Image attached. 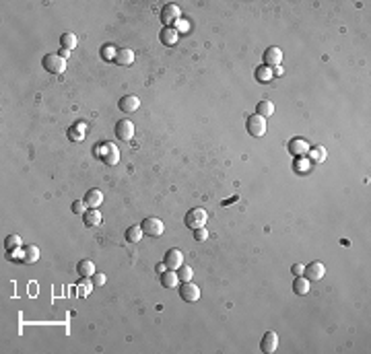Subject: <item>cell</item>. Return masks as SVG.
Wrapping results in <instances>:
<instances>
[{"mask_svg":"<svg viewBox=\"0 0 371 354\" xmlns=\"http://www.w3.org/2000/svg\"><path fill=\"white\" fill-rule=\"evenodd\" d=\"M37 257H39V249L35 245H23V262L25 264L37 262Z\"/></svg>","mask_w":371,"mask_h":354,"instance_id":"603a6c76","label":"cell"},{"mask_svg":"<svg viewBox=\"0 0 371 354\" xmlns=\"http://www.w3.org/2000/svg\"><path fill=\"white\" fill-rule=\"evenodd\" d=\"M21 237L19 235H8L6 239H4V245H6V249L8 252H13V249H17V247H21Z\"/></svg>","mask_w":371,"mask_h":354,"instance_id":"83f0119b","label":"cell"},{"mask_svg":"<svg viewBox=\"0 0 371 354\" xmlns=\"http://www.w3.org/2000/svg\"><path fill=\"white\" fill-rule=\"evenodd\" d=\"M91 280H93L95 287H101V284H106V276H103V274H93Z\"/></svg>","mask_w":371,"mask_h":354,"instance_id":"d6a6232c","label":"cell"},{"mask_svg":"<svg viewBox=\"0 0 371 354\" xmlns=\"http://www.w3.org/2000/svg\"><path fill=\"white\" fill-rule=\"evenodd\" d=\"M256 114L258 116H262V118H270L272 114H274V105H272V101H268V99H264V101H260L256 105Z\"/></svg>","mask_w":371,"mask_h":354,"instance_id":"cb8c5ba5","label":"cell"},{"mask_svg":"<svg viewBox=\"0 0 371 354\" xmlns=\"http://www.w3.org/2000/svg\"><path fill=\"white\" fill-rule=\"evenodd\" d=\"M326 274V268L322 262H309L305 268H303V276L307 280H322Z\"/></svg>","mask_w":371,"mask_h":354,"instance_id":"9c48e42d","label":"cell"},{"mask_svg":"<svg viewBox=\"0 0 371 354\" xmlns=\"http://www.w3.org/2000/svg\"><path fill=\"white\" fill-rule=\"evenodd\" d=\"M114 62L120 64V66H130V64L134 62V51H132L130 48H120V50H116Z\"/></svg>","mask_w":371,"mask_h":354,"instance_id":"5bb4252c","label":"cell"},{"mask_svg":"<svg viewBox=\"0 0 371 354\" xmlns=\"http://www.w3.org/2000/svg\"><path fill=\"white\" fill-rule=\"evenodd\" d=\"M179 297H182V301H186V303H196V301L200 299V288H198L192 280H188L179 287Z\"/></svg>","mask_w":371,"mask_h":354,"instance_id":"8992f818","label":"cell"},{"mask_svg":"<svg viewBox=\"0 0 371 354\" xmlns=\"http://www.w3.org/2000/svg\"><path fill=\"white\" fill-rule=\"evenodd\" d=\"M184 222H186V227L192 229V231L204 227V224H206V210H204V208H192V210H188Z\"/></svg>","mask_w":371,"mask_h":354,"instance_id":"7a4b0ae2","label":"cell"},{"mask_svg":"<svg viewBox=\"0 0 371 354\" xmlns=\"http://www.w3.org/2000/svg\"><path fill=\"white\" fill-rule=\"evenodd\" d=\"M262 62H264V66H279L281 62H283V50L281 48H277V46H272V48H268L264 51V56H262Z\"/></svg>","mask_w":371,"mask_h":354,"instance_id":"8fae6325","label":"cell"},{"mask_svg":"<svg viewBox=\"0 0 371 354\" xmlns=\"http://www.w3.org/2000/svg\"><path fill=\"white\" fill-rule=\"evenodd\" d=\"M279 346V334L277 332H266L262 336V342H260V350L264 354H272Z\"/></svg>","mask_w":371,"mask_h":354,"instance_id":"7c38bea8","label":"cell"},{"mask_svg":"<svg viewBox=\"0 0 371 354\" xmlns=\"http://www.w3.org/2000/svg\"><path fill=\"white\" fill-rule=\"evenodd\" d=\"M206 237H209V231H206L204 227H200V229H194V239L198 241V243H202V241H206Z\"/></svg>","mask_w":371,"mask_h":354,"instance_id":"f546056e","label":"cell"},{"mask_svg":"<svg viewBox=\"0 0 371 354\" xmlns=\"http://www.w3.org/2000/svg\"><path fill=\"white\" fill-rule=\"evenodd\" d=\"M293 292L295 295H307L309 292V280L305 276H295V280H293Z\"/></svg>","mask_w":371,"mask_h":354,"instance_id":"ffe728a7","label":"cell"},{"mask_svg":"<svg viewBox=\"0 0 371 354\" xmlns=\"http://www.w3.org/2000/svg\"><path fill=\"white\" fill-rule=\"evenodd\" d=\"M76 274H79L81 278H91L95 274V264L91 260H81L76 264Z\"/></svg>","mask_w":371,"mask_h":354,"instance_id":"d6986e66","label":"cell"},{"mask_svg":"<svg viewBox=\"0 0 371 354\" xmlns=\"http://www.w3.org/2000/svg\"><path fill=\"white\" fill-rule=\"evenodd\" d=\"M60 46H62V50H68V51L74 50L76 48V35L71 31L62 33V35H60Z\"/></svg>","mask_w":371,"mask_h":354,"instance_id":"d4e9b609","label":"cell"},{"mask_svg":"<svg viewBox=\"0 0 371 354\" xmlns=\"http://www.w3.org/2000/svg\"><path fill=\"white\" fill-rule=\"evenodd\" d=\"M176 31H188V23L177 21V27H176Z\"/></svg>","mask_w":371,"mask_h":354,"instance_id":"e575fe53","label":"cell"},{"mask_svg":"<svg viewBox=\"0 0 371 354\" xmlns=\"http://www.w3.org/2000/svg\"><path fill=\"white\" fill-rule=\"evenodd\" d=\"M141 229L144 235H149V237H161L163 235V231H165V227H163V222L159 219H155V217H149V219H144L141 222Z\"/></svg>","mask_w":371,"mask_h":354,"instance_id":"277c9868","label":"cell"},{"mask_svg":"<svg viewBox=\"0 0 371 354\" xmlns=\"http://www.w3.org/2000/svg\"><path fill=\"white\" fill-rule=\"evenodd\" d=\"M83 202L87 204V208H99V204L103 202V192L97 189V187H93V189H89V192L85 194Z\"/></svg>","mask_w":371,"mask_h":354,"instance_id":"9a60e30c","label":"cell"},{"mask_svg":"<svg viewBox=\"0 0 371 354\" xmlns=\"http://www.w3.org/2000/svg\"><path fill=\"white\" fill-rule=\"evenodd\" d=\"M309 157H312V161L316 163H324L326 161V149L324 146H314V149H309Z\"/></svg>","mask_w":371,"mask_h":354,"instance_id":"4316f807","label":"cell"},{"mask_svg":"<svg viewBox=\"0 0 371 354\" xmlns=\"http://www.w3.org/2000/svg\"><path fill=\"white\" fill-rule=\"evenodd\" d=\"M307 151H309V144L303 140V138H293L289 142V152L293 157H301V154H305Z\"/></svg>","mask_w":371,"mask_h":354,"instance_id":"2e32d148","label":"cell"},{"mask_svg":"<svg viewBox=\"0 0 371 354\" xmlns=\"http://www.w3.org/2000/svg\"><path fill=\"white\" fill-rule=\"evenodd\" d=\"M114 132L122 142H128V140H132V136H134V124L130 119H120L114 128Z\"/></svg>","mask_w":371,"mask_h":354,"instance_id":"52a82bcc","label":"cell"},{"mask_svg":"<svg viewBox=\"0 0 371 354\" xmlns=\"http://www.w3.org/2000/svg\"><path fill=\"white\" fill-rule=\"evenodd\" d=\"M101 159L106 161V165H116V163L120 161L118 146L111 144V142H103V146H101Z\"/></svg>","mask_w":371,"mask_h":354,"instance_id":"30bf717a","label":"cell"},{"mask_svg":"<svg viewBox=\"0 0 371 354\" xmlns=\"http://www.w3.org/2000/svg\"><path fill=\"white\" fill-rule=\"evenodd\" d=\"M142 235H144V233L141 229V224H132V227H128L126 233H124V237H126L128 243H139Z\"/></svg>","mask_w":371,"mask_h":354,"instance_id":"44dd1931","label":"cell"},{"mask_svg":"<svg viewBox=\"0 0 371 354\" xmlns=\"http://www.w3.org/2000/svg\"><path fill=\"white\" fill-rule=\"evenodd\" d=\"M41 64H44V68L50 74H62L66 70V60L60 54H46Z\"/></svg>","mask_w":371,"mask_h":354,"instance_id":"6da1fadb","label":"cell"},{"mask_svg":"<svg viewBox=\"0 0 371 354\" xmlns=\"http://www.w3.org/2000/svg\"><path fill=\"white\" fill-rule=\"evenodd\" d=\"M254 74H256V81H258V83H270V81H272V70H270L268 66H264V64L258 66Z\"/></svg>","mask_w":371,"mask_h":354,"instance_id":"484cf974","label":"cell"},{"mask_svg":"<svg viewBox=\"0 0 371 354\" xmlns=\"http://www.w3.org/2000/svg\"><path fill=\"white\" fill-rule=\"evenodd\" d=\"M246 128H247V134H249V136L260 138V136H264V132H266V118L258 116V114L249 116L247 122H246Z\"/></svg>","mask_w":371,"mask_h":354,"instance_id":"3957f363","label":"cell"},{"mask_svg":"<svg viewBox=\"0 0 371 354\" xmlns=\"http://www.w3.org/2000/svg\"><path fill=\"white\" fill-rule=\"evenodd\" d=\"M101 56H106L107 60H114L116 58V50L111 48V46H106V48L101 50Z\"/></svg>","mask_w":371,"mask_h":354,"instance_id":"1f68e13d","label":"cell"},{"mask_svg":"<svg viewBox=\"0 0 371 354\" xmlns=\"http://www.w3.org/2000/svg\"><path fill=\"white\" fill-rule=\"evenodd\" d=\"M177 270H179V272H177V278H179V280H184V282L192 280V268H190V266H184V264H182V266L177 268Z\"/></svg>","mask_w":371,"mask_h":354,"instance_id":"f1b7e54d","label":"cell"},{"mask_svg":"<svg viewBox=\"0 0 371 354\" xmlns=\"http://www.w3.org/2000/svg\"><path fill=\"white\" fill-rule=\"evenodd\" d=\"M85 210H87V204H85L83 200H74V202H72V212L85 214Z\"/></svg>","mask_w":371,"mask_h":354,"instance_id":"4dcf8cb0","label":"cell"},{"mask_svg":"<svg viewBox=\"0 0 371 354\" xmlns=\"http://www.w3.org/2000/svg\"><path fill=\"white\" fill-rule=\"evenodd\" d=\"M139 105H141V101H139L136 95H124V97L120 99V103H118L120 111H124V114H134V111L139 109Z\"/></svg>","mask_w":371,"mask_h":354,"instance_id":"4fadbf2b","label":"cell"},{"mask_svg":"<svg viewBox=\"0 0 371 354\" xmlns=\"http://www.w3.org/2000/svg\"><path fill=\"white\" fill-rule=\"evenodd\" d=\"M291 272H293V276H301V274H303V266H301V264H295V266L291 268Z\"/></svg>","mask_w":371,"mask_h":354,"instance_id":"836d02e7","label":"cell"},{"mask_svg":"<svg viewBox=\"0 0 371 354\" xmlns=\"http://www.w3.org/2000/svg\"><path fill=\"white\" fill-rule=\"evenodd\" d=\"M182 264H184V253L176 247H171L165 253V257H163V266H165L167 270H177Z\"/></svg>","mask_w":371,"mask_h":354,"instance_id":"ba28073f","label":"cell"},{"mask_svg":"<svg viewBox=\"0 0 371 354\" xmlns=\"http://www.w3.org/2000/svg\"><path fill=\"white\" fill-rule=\"evenodd\" d=\"M179 17H182V11L177 4H165L161 8V21L165 27H174V23L179 21Z\"/></svg>","mask_w":371,"mask_h":354,"instance_id":"5b68a950","label":"cell"},{"mask_svg":"<svg viewBox=\"0 0 371 354\" xmlns=\"http://www.w3.org/2000/svg\"><path fill=\"white\" fill-rule=\"evenodd\" d=\"M177 274L176 270H165V272H161V284H163V288H174L176 284H177Z\"/></svg>","mask_w":371,"mask_h":354,"instance_id":"7402d4cb","label":"cell"},{"mask_svg":"<svg viewBox=\"0 0 371 354\" xmlns=\"http://www.w3.org/2000/svg\"><path fill=\"white\" fill-rule=\"evenodd\" d=\"M159 39H161L163 46H176V41H177V31H176V27H163V29L159 31Z\"/></svg>","mask_w":371,"mask_h":354,"instance_id":"e0dca14e","label":"cell"},{"mask_svg":"<svg viewBox=\"0 0 371 354\" xmlns=\"http://www.w3.org/2000/svg\"><path fill=\"white\" fill-rule=\"evenodd\" d=\"M83 222H85V227H99V224H101V212H99L97 208L85 210V214H83Z\"/></svg>","mask_w":371,"mask_h":354,"instance_id":"ac0fdd59","label":"cell"}]
</instances>
